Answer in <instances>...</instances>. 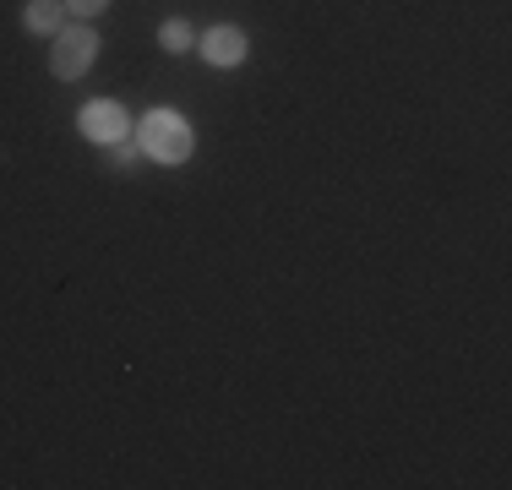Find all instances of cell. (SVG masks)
Segmentation results:
<instances>
[{"mask_svg":"<svg viewBox=\"0 0 512 490\" xmlns=\"http://www.w3.org/2000/svg\"><path fill=\"white\" fill-rule=\"evenodd\" d=\"M22 22H28L33 33H60V22H66V0H28Z\"/></svg>","mask_w":512,"mask_h":490,"instance_id":"obj_5","label":"cell"},{"mask_svg":"<svg viewBox=\"0 0 512 490\" xmlns=\"http://www.w3.org/2000/svg\"><path fill=\"white\" fill-rule=\"evenodd\" d=\"M109 153H115V164H137V158H142V147H131V142H115V147H109Z\"/></svg>","mask_w":512,"mask_h":490,"instance_id":"obj_8","label":"cell"},{"mask_svg":"<svg viewBox=\"0 0 512 490\" xmlns=\"http://www.w3.org/2000/svg\"><path fill=\"white\" fill-rule=\"evenodd\" d=\"M104 6H109V0H66V11H71V17H99Z\"/></svg>","mask_w":512,"mask_h":490,"instance_id":"obj_7","label":"cell"},{"mask_svg":"<svg viewBox=\"0 0 512 490\" xmlns=\"http://www.w3.org/2000/svg\"><path fill=\"white\" fill-rule=\"evenodd\" d=\"M77 126H82V137L88 142H104V147H115V142H126L131 137V120H126V109L120 104H109V98H99V104H88L77 115Z\"/></svg>","mask_w":512,"mask_h":490,"instance_id":"obj_3","label":"cell"},{"mask_svg":"<svg viewBox=\"0 0 512 490\" xmlns=\"http://www.w3.org/2000/svg\"><path fill=\"white\" fill-rule=\"evenodd\" d=\"M158 44H164L169 55H180V49H191V28L186 22H164V28H158Z\"/></svg>","mask_w":512,"mask_h":490,"instance_id":"obj_6","label":"cell"},{"mask_svg":"<svg viewBox=\"0 0 512 490\" xmlns=\"http://www.w3.org/2000/svg\"><path fill=\"white\" fill-rule=\"evenodd\" d=\"M191 126L175 115V109H148L142 115V126H137V147L148 158H158V164H186L191 158Z\"/></svg>","mask_w":512,"mask_h":490,"instance_id":"obj_1","label":"cell"},{"mask_svg":"<svg viewBox=\"0 0 512 490\" xmlns=\"http://www.w3.org/2000/svg\"><path fill=\"white\" fill-rule=\"evenodd\" d=\"M202 55L213 60V66H240V60H246V33L240 28H213L202 39Z\"/></svg>","mask_w":512,"mask_h":490,"instance_id":"obj_4","label":"cell"},{"mask_svg":"<svg viewBox=\"0 0 512 490\" xmlns=\"http://www.w3.org/2000/svg\"><path fill=\"white\" fill-rule=\"evenodd\" d=\"M93 55H99L93 28H60V33H50V71H55V77H82V71L93 66Z\"/></svg>","mask_w":512,"mask_h":490,"instance_id":"obj_2","label":"cell"}]
</instances>
